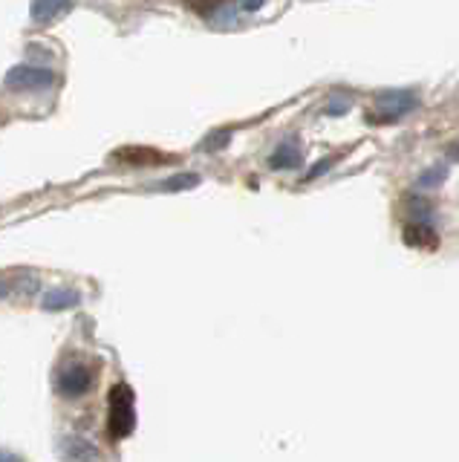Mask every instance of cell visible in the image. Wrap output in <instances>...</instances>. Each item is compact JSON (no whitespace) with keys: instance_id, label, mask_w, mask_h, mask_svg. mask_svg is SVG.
<instances>
[{"instance_id":"4","label":"cell","mask_w":459,"mask_h":462,"mask_svg":"<svg viewBox=\"0 0 459 462\" xmlns=\"http://www.w3.org/2000/svg\"><path fill=\"white\" fill-rule=\"evenodd\" d=\"M405 243L416 245V249H430V245H436V235L425 223H410L405 228Z\"/></svg>"},{"instance_id":"7","label":"cell","mask_w":459,"mask_h":462,"mask_svg":"<svg viewBox=\"0 0 459 462\" xmlns=\"http://www.w3.org/2000/svg\"><path fill=\"white\" fill-rule=\"evenodd\" d=\"M298 162H300V153L295 148H280L275 153V159H271V165H275V168H292Z\"/></svg>"},{"instance_id":"5","label":"cell","mask_w":459,"mask_h":462,"mask_svg":"<svg viewBox=\"0 0 459 462\" xmlns=\"http://www.w3.org/2000/svg\"><path fill=\"white\" fill-rule=\"evenodd\" d=\"M69 9V0H35L32 6V18L38 23H47L50 18H59L61 12Z\"/></svg>"},{"instance_id":"8","label":"cell","mask_w":459,"mask_h":462,"mask_svg":"<svg viewBox=\"0 0 459 462\" xmlns=\"http://www.w3.org/2000/svg\"><path fill=\"white\" fill-rule=\"evenodd\" d=\"M451 159H459V144H456V148H451Z\"/></svg>"},{"instance_id":"1","label":"cell","mask_w":459,"mask_h":462,"mask_svg":"<svg viewBox=\"0 0 459 462\" xmlns=\"http://www.w3.org/2000/svg\"><path fill=\"white\" fill-rule=\"evenodd\" d=\"M110 437L124 439L136 428V411H133V390L127 384H116L110 393Z\"/></svg>"},{"instance_id":"2","label":"cell","mask_w":459,"mask_h":462,"mask_svg":"<svg viewBox=\"0 0 459 462\" xmlns=\"http://www.w3.org/2000/svg\"><path fill=\"white\" fill-rule=\"evenodd\" d=\"M93 379H96L93 367L81 365V361H73V365H64V367L59 370V375H55V387H59V393H61V396L73 399V396L87 393L90 384H93Z\"/></svg>"},{"instance_id":"6","label":"cell","mask_w":459,"mask_h":462,"mask_svg":"<svg viewBox=\"0 0 459 462\" xmlns=\"http://www.w3.org/2000/svg\"><path fill=\"white\" fill-rule=\"evenodd\" d=\"M23 79V84H18V87H30V84H52L55 81V76L52 72H38V69H15L9 76V81H21Z\"/></svg>"},{"instance_id":"3","label":"cell","mask_w":459,"mask_h":462,"mask_svg":"<svg viewBox=\"0 0 459 462\" xmlns=\"http://www.w3.org/2000/svg\"><path fill=\"white\" fill-rule=\"evenodd\" d=\"M413 105H416L413 93H387L381 98V105H379L381 119L384 122H393V119H399V116H405Z\"/></svg>"}]
</instances>
